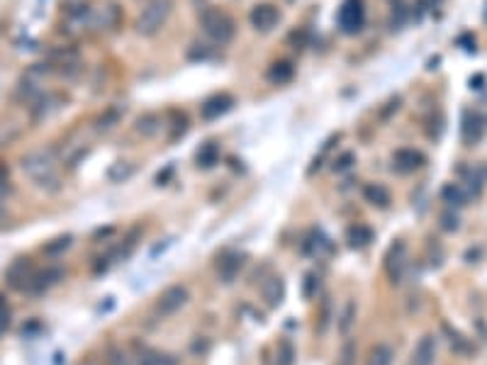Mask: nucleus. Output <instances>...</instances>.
<instances>
[{
    "mask_svg": "<svg viewBox=\"0 0 487 365\" xmlns=\"http://www.w3.org/2000/svg\"><path fill=\"white\" fill-rule=\"evenodd\" d=\"M6 278H8V285H10V288L25 290L27 283H30V278H32L30 258H17V261H12L10 268H8V273H6Z\"/></svg>",
    "mask_w": 487,
    "mask_h": 365,
    "instance_id": "obj_9",
    "label": "nucleus"
},
{
    "mask_svg": "<svg viewBox=\"0 0 487 365\" xmlns=\"http://www.w3.org/2000/svg\"><path fill=\"white\" fill-rule=\"evenodd\" d=\"M234 108V98L227 93H217V95H210V98L202 103V117L205 119H217L222 117L225 112Z\"/></svg>",
    "mask_w": 487,
    "mask_h": 365,
    "instance_id": "obj_10",
    "label": "nucleus"
},
{
    "mask_svg": "<svg viewBox=\"0 0 487 365\" xmlns=\"http://www.w3.org/2000/svg\"><path fill=\"white\" fill-rule=\"evenodd\" d=\"M198 161H200V166H205V168H210V166L217 164V144H205L200 149V154H198Z\"/></svg>",
    "mask_w": 487,
    "mask_h": 365,
    "instance_id": "obj_24",
    "label": "nucleus"
},
{
    "mask_svg": "<svg viewBox=\"0 0 487 365\" xmlns=\"http://www.w3.org/2000/svg\"><path fill=\"white\" fill-rule=\"evenodd\" d=\"M365 22V8L363 0H344V6L338 10V25L346 34H356L363 30Z\"/></svg>",
    "mask_w": 487,
    "mask_h": 365,
    "instance_id": "obj_4",
    "label": "nucleus"
},
{
    "mask_svg": "<svg viewBox=\"0 0 487 365\" xmlns=\"http://www.w3.org/2000/svg\"><path fill=\"white\" fill-rule=\"evenodd\" d=\"M68 246H71V237H59V239H54L52 244H46L44 251L49 253V256H59V253L66 251Z\"/></svg>",
    "mask_w": 487,
    "mask_h": 365,
    "instance_id": "obj_26",
    "label": "nucleus"
},
{
    "mask_svg": "<svg viewBox=\"0 0 487 365\" xmlns=\"http://www.w3.org/2000/svg\"><path fill=\"white\" fill-rule=\"evenodd\" d=\"M426 164V156L417 149H400L395 151V170L400 173H414Z\"/></svg>",
    "mask_w": 487,
    "mask_h": 365,
    "instance_id": "obj_11",
    "label": "nucleus"
},
{
    "mask_svg": "<svg viewBox=\"0 0 487 365\" xmlns=\"http://www.w3.org/2000/svg\"><path fill=\"white\" fill-rule=\"evenodd\" d=\"M249 20L258 32H271L280 22V10L276 6H271V3H258L251 10V15H249Z\"/></svg>",
    "mask_w": 487,
    "mask_h": 365,
    "instance_id": "obj_7",
    "label": "nucleus"
},
{
    "mask_svg": "<svg viewBox=\"0 0 487 365\" xmlns=\"http://www.w3.org/2000/svg\"><path fill=\"white\" fill-rule=\"evenodd\" d=\"M351 161H354V154H346L344 159H338V166H336V170H341V168H349V166H351Z\"/></svg>",
    "mask_w": 487,
    "mask_h": 365,
    "instance_id": "obj_32",
    "label": "nucleus"
},
{
    "mask_svg": "<svg viewBox=\"0 0 487 365\" xmlns=\"http://www.w3.org/2000/svg\"><path fill=\"white\" fill-rule=\"evenodd\" d=\"M22 170L27 178L35 183L37 188L46 193H57L61 188V178H59V164L57 156L49 149H37L22 159Z\"/></svg>",
    "mask_w": 487,
    "mask_h": 365,
    "instance_id": "obj_1",
    "label": "nucleus"
},
{
    "mask_svg": "<svg viewBox=\"0 0 487 365\" xmlns=\"http://www.w3.org/2000/svg\"><path fill=\"white\" fill-rule=\"evenodd\" d=\"M292 76H295V71H292V66L287 61H278L268 68V81L276 83V86H283V83L292 81Z\"/></svg>",
    "mask_w": 487,
    "mask_h": 365,
    "instance_id": "obj_17",
    "label": "nucleus"
},
{
    "mask_svg": "<svg viewBox=\"0 0 487 365\" xmlns=\"http://www.w3.org/2000/svg\"><path fill=\"white\" fill-rule=\"evenodd\" d=\"M356 358H359V351H356V341L346 339V344L338 351V360L336 365H356Z\"/></svg>",
    "mask_w": 487,
    "mask_h": 365,
    "instance_id": "obj_21",
    "label": "nucleus"
},
{
    "mask_svg": "<svg viewBox=\"0 0 487 365\" xmlns=\"http://www.w3.org/2000/svg\"><path fill=\"white\" fill-rule=\"evenodd\" d=\"M200 27L212 41H220V44H227V41L234 39V20H231L227 12L217 10V8H205L200 12Z\"/></svg>",
    "mask_w": 487,
    "mask_h": 365,
    "instance_id": "obj_3",
    "label": "nucleus"
},
{
    "mask_svg": "<svg viewBox=\"0 0 487 365\" xmlns=\"http://www.w3.org/2000/svg\"><path fill=\"white\" fill-rule=\"evenodd\" d=\"M239 270H241V256H227L225 261H222V266H220L222 283H231Z\"/></svg>",
    "mask_w": 487,
    "mask_h": 365,
    "instance_id": "obj_19",
    "label": "nucleus"
},
{
    "mask_svg": "<svg viewBox=\"0 0 487 365\" xmlns=\"http://www.w3.org/2000/svg\"><path fill=\"white\" fill-rule=\"evenodd\" d=\"M356 314H359V307H356L354 299H349V302H346V307H344V312H341V319H338V331H341L344 336H349L351 329H354Z\"/></svg>",
    "mask_w": 487,
    "mask_h": 365,
    "instance_id": "obj_18",
    "label": "nucleus"
},
{
    "mask_svg": "<svg viewBox=\"0 0 487 365\" xmlns=\"http://www.w3.org/2000/svg\"><path fill=\"white\" fill-rule=\"evenodd\" d=\"M278 365H295V346H292V341H283L280 344V358H278Z\"/></svg>",
    "mask_w": 487,
    "mask_h": 365,
    "instance_id": "obj_27",
    "label": "nucleus"
},
{
    "mask_svg": "<svg viewBox=\"0 0 487 365\" xmlns=\"http://www.w3.org/2000/svg\"><path fill=\"white\" fill-rule=\"evenodd\" d=\"M263 299L268 302V307H278V304L283 302V297H285V283H283V278H278V275H273V278H268L266 283H263Z\"/></svg>",
    "mask_w": 487,
    "mask_h": 365,
    "instance_id": "obj_15",
    "label": "nucleus"
},
{
    "mask_svg": "<svg viewBox=\"0 0 487 365\" xmlns=\"http://www.w3.org/2000/svg\"><path fill=\"white\" fill-rule=\"evenodd\" d=\"M134 173V168L132 166H127L124 164V161H117V164L113 166V168H110V180H115V183H120V180H124L127 178V175H132Z\"/></svg>",
    "mask_w": 487,
    "mask_h": 365,
    "instance_id": "obj_25",
    "label": "nucleus"
},
{
    "mask_svg": "<svg viewBox=\"0 0 487 365\" xmlns=\"http://www.w3.org/2000/svg\"><path fill=\"white\" fill-rule=\"evenodd\" d=\"M314 288H317V280H314V275L309 273L307 280H305V297H312V295H314Z\"/></svg>",
    "mask_w": 487,
    "mask_h": 365,
    "instance_id": "obj_31",
    "label": "nucleus"
},
{
    "mask_svg": "<svg viewBox=\"0 0 487 365\" xmlns=\"http://www.w3.org/2000/svg\"><path fill=\"white\" fill-rule=\"evenodd\" d=\"M61 278H64V268H57V266L44 268V270H39V273H32V278H30V283H27L25 293L41 295V293H46L49 288H54V285H57Z\"/></svg>",
    "mask_w": 487,
    "mask_h": 365,
    "instance_id": "obj_6",
    "label": "nucleus"
},
{
    "mask_svg": "<svg viewBox=\"0 0 487 365\" xmlns=\"http://www.w3.org/2000/svg\"><path fill=\"white\" fill-rule=\"evenodd\" d=\"M463 141H466L468 146H472L477 139H482V134H485V124H482V117L475 112H466V117H463Z\"/></svg>",
    "mask_w": 487,
    "mask_h": 365,
    "instance_id": "obj_13",
    "label": "nucleus"
},
{
    "mask_svg": "<svg viewBox=\"0 0 487 365\" xmlns=\"http://www.w3.org/2000/svg\"><path fill=\"white\" fill-rule=\"evenodd\" d=\"M363 197H365V202H370L373 207H380V210H388L390 202H392L388 188H383L380 183H365V186H363Z\"/></svg>",
    "mask_w": 487,
    "mask_h": 365,
    "instance_id": "obj_14",
    "label": "nucleus"
},
{
    "mask_svg": "<svg viewBox=\"0 0 487 365\" xmlns=\"http://www.w3.org/2000/svg\"><path fill=\"white\" fill-rule=\"evenodd\" d=\"M405 244H395L390 248L388 256H385V273L392 283H400L402 275H405Z\"/></svg>",
    "mask_w": 487,
    "mask_h": 365,
    "instance_id": "obj_8",
    "label": "nucleus"
},
{
    "mask_svg": "<svg viewBox=\"0 0 487 365\" xmlns=\"http://www.w3.org/2000/svg\"><path fill=\"white\" fill-rule=\"evenodd\" d=\"M436 363V339L431 334L421 336L412 355V365H434Z\"/></svg>",
    "mask_w": 487,
    "mask_h": 365,
    "instance_id": "obj_12",
    "label": "nucleus"
},
{
    "mask_svg": "<svg viewBox=\"0 0 487 365\" xmlns=\"http://www.w3.org/2000/svg\"><path fill=\"white\" fill-rule=\"evenodd\" d=\"M373 241V232H370L368 226H351L349 229V244L351 246H365V244Z\"/></svg>",
    "mask_w": 487,
    "mask_h": 365,
    "instance_id": "obj_20",
    "label": "nucleus"
},
{
    "mask_svg": "<svg viewBox=\"0 0 487 365\" xmlns=\"http://www.w3.org/2000/svg\"><path fill=\"white\" fill-rule=\"evenodd\" d=\"M171 12H173V0H149L146 8L137 15L134 27L142 37H154L169 22Z\"/></svg>",
    "mask_w": 487,
    "mask_h": 365,
    "instance_id": "obj_2",
    "label": "nucleus"
},
{
    "mask_svg": "<svg viewBox=\"0 0 487 365\" xmlns=\"http://www.w3.org/2000/svg\"><path fill=\"white\" fill-rule=\"evenodd\" d=\"M188 299H190L188 288L173 285V288H169L166 293H161V297L156 299V314H159V317H171V314L180 312V309L188 304Z\"/></svg>",
    "mask_w": 487,
    "mask_h": 365,
    "instance_id": "obj_5",
    "label": "nucleus"
},
{
    "mask_svg": "<svg viewBox=\"0 0 487 365\" xmlns=\"http://www.w3.org/2000/svg\"><path fill=\"white\" fill-rule=\"evenodd\" d=\"M441 195H443V202H448V205H453V207L466 205V193H463L458 186H446Z\"/></svg>",
    "mask_w": 487,
    "mask_h": 365,
    "instance_id": "obj_23",
    "label": "nucleus"
},
{
    "mask_svg": "<svg viewBox=\"0 0 487 365\" xmlns=\"http://www.w3.org/2000/svg\"><path fill=\"white\" fill-rule=\"evenodd\" d=\"M3 200H6V195L0 193V217H3V210H6V202H3Z\"/></svg>",
    "mask_w": 487,
    "mask_h": 365,
    "instance_id": "obj_33",
    "label": "nucleus"
},
{
    "mask_svg": "<svg viewBox=\"0 0 487 365\" xmlns=\"http://www.w3.org/2000/svg\"><path fill=\"white\" fill-rule=\"evenodd\" d=\"M108 365H139L137 358H132V355L127 353V351H113V355L108 358Z\"/></svg>",
    "mask_w": 487,
    "mask_h": 365,
    "instance_id": "obj_28",
    "label": "nucleus"
},
{
    "mask_svg": "<svg viewBox=\"0 0 487 365\" xmlns=\"http://www.w3.org/2000/svg\"><path fill=\"white\" fill-rule=\"evenodd\" d=\"M8 326H10V307H8L6 297L0 295V336L6 334Z\"/></svg>",
    "mask_w": 487,
    "mask_h": 365,
    "instance_id": "obj_29",
    "label": "nucleus"
},
{
    "mask_svg": "<svg viewBox=\"0 0 487 365\" xmlns=\"http://www.w3.org/2000/svg\"><path fill=\"white\" fill-rule=\"evenodd\" d=\"M137 132L139 134H146V137H154L159 132V117L156 115H142L137 119Z\"/></svg>",
    "mask_w": 487,
    "mask_h": 365,
    "instance_id": "obj_22",
    "label": "nucleus"
},
{
    "mask_svg": "<svg viewBox=\"0 0 487 365\" xmlns=\"http://www.w3.org/2000/svg\"><path fill=\"white\" fill-rule=\"evenodd\" d=\"M458 226H461V219H458V215H453V212H446V215H441V229H443V232H458Z\"/></svg>",
    "mask_w": 487,
    "mask_h": 365,
    "instance_id": "obj_30",
    "label": "nucleus"
},
{
    "mask_svg": "<svg viewBox=\"0 0 487 365\" xmlns=\"http://www.w3.org/2000/svg\"><path fill=\"white\" fill-rule=\"evenodd\" d=\"M392 358L395 353L388 344H375L365 355V365H392Z\"/></svg>",
    "mask_w": 487,
    "mask_h": 365,
    "instance_id": "obj_16",
    "label": "nucleus"
}]
</instances>
